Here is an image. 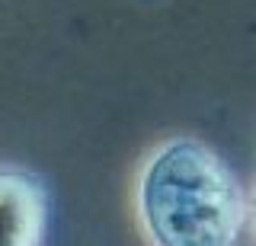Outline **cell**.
<instances>
[{"instance_id":"6da1fadb","label":"cell","mask_w":256,"mask_h":246,"mask_svg":"<svg viewBox=\"0 0 256 246\" xmlns=\"http://www.w3.org/2000/svg\"><path fill=\"white\" fill-rule=\"evenodd\" d=\"M141 214L157 246H237L246 205L230 166L198 141H170L141 179Z\"/></svg>"},{"instance_id":"7a4b0ae2","label":"cell","mask_w":256,"mask_h":246,"mask_svg":"<svg viewBox=\"0 0 256 246\" xmlns=\"http://www.w3.org/2000/svg\"><path fill=\"white\" fill-rule=\"evenodd\" d=\"M48 227V189L29 170L0 166V246H38Z\"/></svg>"}]
</instances>
